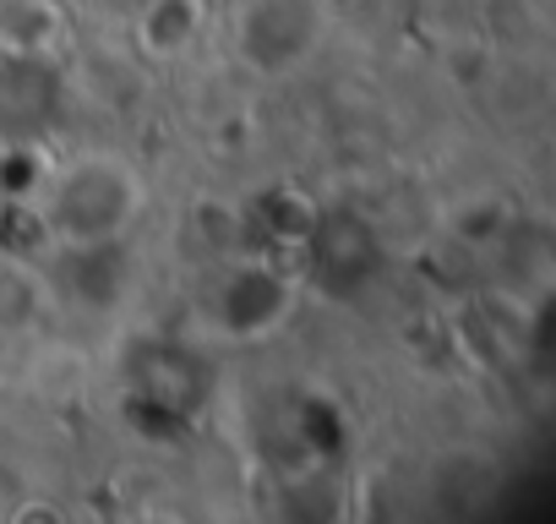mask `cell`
<instances>
[{"label": "cell", "mask_w": 556, "mask_h": 524, "mask_svg": "<svg viewBox=\"0 0 556 524\" xmlns=\"http://www.w3.org/2000/svg\"><path fill=\"white\" fill-rule=\"evenodd\" d=\"M45 296L50 290H45V274L34 262L17 251H0V334H17V328L39 323Z\"/></svg>", "instance_id": "5"}, {"label": "cell", "mask_w": 556, "mask_h": 524, "mask_svg": "<svg viewBox=\"0 0 556 524\" xmlns=\"http://www.w3.org/2000/svg\"><path fill=\"white\" fill-rule=\"evenodd\" d=\"M7 524H66V508L61 502H50V497H28V502H17L12 508V519Z\"/></svg>", "instance_id": "6"}, {"label": "cell", "mask_w": 556, "mask_h": 524, "mask_svg": "<svg viewBox=\"0 0 556 524\" xmlns=\"http://www.w3.org/2000/svg\"><path fill=\"white\" fill-rule=\"evenodd\" d=\"M207 28H213V7H207V0H137L131 45L153 66H180V61H191L202 50Z\"/></svg>", "instance_id": "4"}, {"label": "cell", "mask_w": 556, "mask_h": 524, "mask_svg": "<svg viewBox=\"0 0 556 524\" xmlns=\"http://www.w3.org/2000/svg\"><path fill=\"white\" fill-rule=\"evenodd\" d=\"M333 28V0H235L224 23L235 66L256 83H290L306 66H317Z\"/></svg>", "instance_id": "2"}, {"label": "cell", "mask_w": 556, "mask_h": 524, "mask_svg": "<svg viewBox=\"0 0 556 524\" xmlns=\"http://www.w3.org/2000/svg\"><path fill=\"white\" fill-rule=\"evenodd\" d=\"M148 213V186L137 164L115 148H83L61 159L39 191V229L55 251H121Z\"/></svg>", "instance_id": "1"}, {"label": "cell", "mask_w": 556, "mask_h": 524, "mask_svg": "<svg viewBox=\"0 0 556 524\" xmlns=\"http://www.w3.org/2000/svg\"><path fill=\"white\" fill-rule=\"evenodd\" d=\"M295 312V279L273 262H251V257H229L218 262V279H213V296H207V317L224 339L235 345H251V339H267L290 323Z\"/></svg>", "instance_id": "3"}]
</instances>
